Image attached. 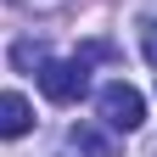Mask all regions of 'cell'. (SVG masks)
I'll list each match as a JSON object with an SVG mask.
<instances>
[{
    "mask_svg": "<svg viewBox=\"0 0 157 157\" xmlns=\"http://www.w3.org/2000/svg\"><path fill=\"white\" fill-rule=\"evenodd\" d=\"M95 112H101V124L107 129H140L146 124V95L135 90V84H124V78H112V84H101V95H95Z\"/></svg>",
    "mask_w": 157,
    "mask_h": 157,
    "instance_id": "obj_1",
    "label": "cell"
},
{
    "mask_svg": "<svg viewBox=\"0 0 157 157\" xmlns=\"http://www.w3.org/2000/svg\"><path fill=\"white\" fill-rule=\"evenodd\" d=\"M39 90H45V101L73 107L78 95L90 90V67L84 62H45V67H39Z\"/></svg>",
    "mask_w": 157,
    "mask_h": 157,
    "instance_id": "obj_2",
    "label": "cell"
},
{
    "mask_svg": "<svg viewBox=\"0 0 157 157\" xmlns=\"http://www.w3.org/2000/svg\"><path fill=\"white\" fill-rule=\"evenodd\" d=\"M34 129V101L17 90H0V140H23Z\"/></svg>",
    "mask_w": 157,
    "mask_h": 157,
    "instance_id": "obj_3",
    "label": "cell"
},
{
    "mask_svg": "<svg viewBox=\"0 0 157 157\" xmlns=\"http://www.w3.org/2000/svg\"><path fill=\"white\" fill-rule=\"evenodd\" d=\"M67 146H73V151H84V157H118V140H107V135H101V129H90V124H73Z\"/></svg>",
    "mask_w": 157,
    "mask_h": 157,
    "instance_id": "obj_4",
    "label": "cell"
},
{
    "mask_svg": "<svg viewBox=\"0 0 157 157\" xmlns=\"http://www.w3.org/2000/svg\"><path fill=\"white\" fill-rule=\"evenodd\" d=\"M11 62L17 67H45L51 56H45V45H28V39H23V45H11Z\"/></svg>",
    "mask_w": 157,
    "mask_h": 157,
    "instance_id": "obj_5",
    "label": "cell"
},
{
    "mask_svg": "<svg viewBox=\"0 0 157 157\" xmlns=\"http://www.w3.org/2000/svg\"><path fill=\"white\" fill-rule=\"evenodd\" d=\"M146 56H151V67H157V23L146 28Z\"/></svg>",
    "mask_w": 157,
    "mask_h": 157,
    "instance_id": "obj_6",
    "label": "cell"
}]
</instances>
